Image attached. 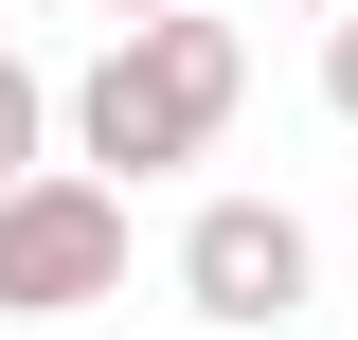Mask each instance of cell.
<instances>
[{
    "instance_id": "1",
    "label": "cell",
    "mask_w": 358,
    "mask_h": 340,
    "mask_svg": "<svg viewBox=\"0 0 358 340\" xmlns=\"http://www.w3.org/2000/svg\"><path fill=\"white\" fill-rule=\"evenodd\" d=\"M233 90H251V54H233V18H126V36L90 54V90L54 108L72 126V162L126 197V179H162V162H215V126H233Z\"/></svg>"
},
{
    "instance_id": "2",
    "label": "cell",
    "mask_w": 358,
    "mask_h": 340,
    "mask_svg": "<svg viewBox=\"0 0 358 340\" xmlns=\"http://www.w3.org/2000/svg\"><path fill=\"white\" fill-rule=\"evenodd\" d=\"M108 287H126V197L90 162H36L0 197V323H90Z\"/></svg>"
},
{
    "instance_id": "3",
    "label": "cell",
    "mask_w": 358,
    "mask_h": 340,
    "mask_svg": "<svg viewBox=\"0 0 358 340\" xmlns=\"http://www.w3.org/2000/svg\"><path fill=\"white\" fill-rule=\"evenodd\" d=\"M305 287H322V251H305V215H287V197H197V215H179V304H197V323L287 340Z\"/></svg>"
},
{
    "instance_id": "4",
    "label": "cell",
    "mask_w": 358,
    "mask_h": 340,
    "mask_svg": "<svg viewBox=\"0 0 358 340\" xmlns=\"http://www.w3.org/2000/svg\"><path fill=\"white\" fill-rule=\"evenodd\" d=\"M54 162V90H36V54H0V197Z\"/></svg>"
},
{
    "instance_id": "5",
    "label": "cell",
    "mask_w": 358,
    "mask_h": 340,
    "mask_svg": "<svg viewBox=\"0 0 358 340\" xmlns=\"http://www.w3.org/2000/svg\"><path fill=\"white\" fill-rule=\"evenodd\" d=\"M322 108L358 126V18H322Z\"/></svg>"
},
{
    "instance_id": "6",
    "label": "cell",
    "mask_w": 358,
    "mask_h": 340,
    "mask_svg": "<svg viewBox=\"0 0 358 340\" xmlns=\"http://www.w3.org/2000/svg\"><path fill=\"white\" fill-rule=\"evenodd\" d=\"M90 18H108V36H126V18H179V0H90Z\"/></svg>"
},
{
    "instance_id": "7",
    "label": "cell",
    "mask_w": 358,
    "mask_h": 340,
    "mask_svg": "<svg viewBox=\"0 0 358 340\" xmlns=\"http://www.w3.org/2000/svg\"><path fill=\"white\" fill-rule=\"evenodd\" d=\"M305 18H358V0H305Z\"/></svg>"
},
{
    "instance_id": "8",
    "label": "cell",
    "mask_w": 358,
    "mask_h": 340,
    "mask_svg": "<svg viewBox=\"0 0 358 340\" xmlns=\"http://www.w3.org/2000/svg\"><path fill=\"white\" fill-rule=\"evenodd\" d=\"M0 18H18V0H0Z\"/></svg>"
}]
</instances>
